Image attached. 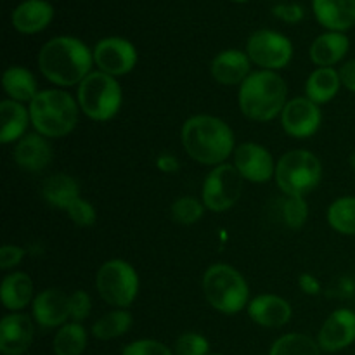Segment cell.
<instances>
[{
  "label": "cell",
  "instance_id": "cb8c5ba5",
  "mask_svg": "<svg viewBox=\"0 0 355 355\" xmlns=\"http://www.w3.org/2000/svg\"><path fill=\"white\" fill-rule=\"evenodd\" d=\"M0 118H2V130H0L2 144H10V142L23 139L28 123H31L30 110L12 99H6L0 103Z\"/></svg>",
  "mask_w": 355,
  "mask_h": 355
},
{
  "label": "cell",
  "instance_id": "ee69618b",
  "mask_svg": "<svg viewBox=\"0 0 355 355\" xmlns=\"http://www.w3.org/2000/svg\"><path fill=\"white\" fill-rule=\"evenodd\" d=\"M232 2H248V0H232Z\"/></svg>",
  "mask_w": 355,
  "mask_h": 355
},
{
  "label": "cell",
  "instance_id": "603a6c76",
  "mask_svg": "<svg viewBox=\"0 0 355 355\" xmlns=\"http://www.w3.org/2000/svg\"><path fill=\"white\" fill-rule=\"evenodd\" d=\"M349 38L338 31L319 35L311 45V59L319 68H331L333 64L342 61L349 52Z\"/></svg>",
  "mask_w": 355,
  "mask_h": 355
},
{
  "label": "cell",
  "instance_id": "ba28073f",
  "mask_svg": "<svg viewBox=\"0 0 355 355\" xmlns=\"http://www.w3.org/2000/svg\"><path fill=\"white\" fill-rule=\"evenodd\" d=\"M96 286L106 304L118 309H127L137 298L139 276L134 267L125 260H107L97 270Z\"/></svg>",
  "mask_w": 355,
  "mask_h": 355
},
{
  "label": "cell",
  "instance_id": "7c38bea8",
  "mask_svg": "<svg viewBox=\"0 0 355 355\" xmlns=\"http://www.w3.org/2000/svg\"><path fill=\"white\" fill-rule=\"evenodd\" d=\"M321 110L309 97H295L288 101L281 113V123L284 132L291 137H312L321 127Z\"/></svg>",
  "mask_w": 355,
  "mask_h": 355
},
{
  "label": "cell",
  "instance_id": "7402d4cb",
  "mask_svg": "<svg viewBox=\"0 0 355 355\" xmlns=\"http://www.w3.org/2000/svg\"><path fill=\"white\" fill-rule=\"evenodd\" d=\"M42 198L58 210H68L80 198V186L68 173H54L42 184Z\"/></svg>",
  "mask_w": 355,
  "mask_h": 355
},
{
  "label": "cell",
  "instance_id": "f6af8a7d",
  "mask_svg": "<svg viewBox=\"0 0 355 355\" xmlns=\"http://www.w3.org/2000/svg\"><path fill=\"white\" fill-rule=\"evenodd\" d=\"M208 355H218V354H208Z\"/></svg>",
  "mask_w": 355,
  "mask_h": 355
},
{
  "label": "cell",
  "instance_id": "3957f363",
  "mask_svg": "<svg viewBox=\"0 0 355 355\" xmlns=\"http://www.w3.org/2000/svg\"><path fill=\"white\" fill-rule=\"evenodd\" d=\"M286 96V82L276 71L260 69L250 73L239 87V107L248 120L266 123L283 113Z\"/></svg>",
  "mask_w": 355,
  "mask_h": 355
},
{
  "label": "cell",
  "instance_id": "ffe728a7",
  "mask_svg": "<svg viewBox=\"0 0 355 355\" xmlns=\"http://www.w3.org/2000/svg\"><path fill=\"white\" fill-rule=\"evenodd\" d=\"M315 19L329 31L349 30L355 24V0H312Z\"/></svg>",
  "mask_w": 355,
  "mask_h": 355
},
{
  "label": "cell",
  "instance_id": "484cf974",
  "mask_svg": "<svg viewBox=\"0 0 355 355\" xmlns=\"http://www.w3.org/2000/svg\"><path fill=\"white\" fill-rule=\"evenodd\" d=\"M342 80L340 73L333 68H318L311 73L305 83V97L319 104H326L338 94Z\"/></svg>",
  "mask_w": 355,
  "mask_h": 355
},
{
  "label": "cell",
  "instance_id": "8d00e7d4",
  "mask_svg": "<svg viewBox=\"0 0 355 355\" xmlns=\"http://www.w3.org/2000/svg\"><path fill=\"white\" fill-rule=\"evenodd\" d=\"M92 311V302L87 291H75L73 295H69V312H71L73 322H82L85 321L90 315Z\"/></svg>",
  "mask_w": 355,
  "mask_h": 355
},
{
  "label": "cell",
  "instance_id": "74e56055",
  "mask_svg": "<svg viewBox=\"0 0 355 355\" xmlns=\"http://www.w3.org/2000/svg\"><path fill=\"white\" fill-rule=\"evenodd\" d=\"M24 250L16 245H3L0 250V269L9 270L23 260Z\"/></svg>",
  "mask_w": 355,
  "mask_h": 355
},
{
  "label": "cell",
  "instance_id": "4fadbf2b",
  "mask_svg": "<svg viewBox=\"0 0 355 355\" xmlns=\"http://www.w3.org/2000/svg\"><path fill=\"white\" fill-rule=\"evenodd\" d=\"M234 166L243 179L255 184L269 182L276 175L272 155L255 142H245L234 149Z\"/></svg>",
  "mask_w": 355,
  "mask_h": 355
},
{
  "label": "cell",
  "instance_id": "f1b7e54d",
  "mask_svg": "<svg viewBox=\"0 0 355 355\" xmlns=\"http://www.w3.org/2000/svg\"><path fill=\"white\" fill-rule=\"evenodd\" d=\"M55 355H82L87 347V331L80 322L64 324L54 338Z\"/></svg>",
  "mask_w": 355,
  "mask_h": 355
},
{
  "label": "cell",
  "instance_id": "5bb4252c",
  "mask_svg": "<svg viewBox=\"0 0 355 355\" xmlns=\"http://www.w3.org/2000/svg\"><path fill=\"white\" fill-rule=\"evenodd\" d=\"M355 342V312L338 309L333 312L319 331L318 343L326 352H338Z\"/></svg>",
  "mask_w": 355,
  "mask_h": 355
},
{
  "label": "cell",
  "instance_id": "f35d334b",
  "mask_svg": "<svg viewBox=\"0 0 355 355\" xmlns=\"http://www.w3.org/2000/svg\"><path fill=\"white\" fill-rule=\"evenodd\" d=\"M274 14L286 23H298L304 17V9L298 3H281L274 7Z\"/></svg>",
  "mask_w": 355,
  "mask_h": 355
},
{
  "label": "cell",
  "instance_id": "4dcf8cb0",
  "mask_svg": "<svg viewBox=\"0 0 355 355\" xmlns=\"http://www.w3.org/2000/svg\"><path fill=\"white\" fill-rule=\"evenodd\" d=\"M328 224L340 234H355V198H340L328 208Z\"/></svg>",
  "mask_w": 355,
  "mask_h": 355
},
{
  "label": "cell",
  "instance_id": "60d3db41",
  "mask_svg": "<svg viewBox=\"0 0 355 355\" xmlns=\"http://www.w3.org/2000/svg\"><path fill=\"white\" fill-rule=\"evenodd\" d=\"M298 284H300V290L307 295H318L321 291V284L312 274H302Z\"/></svg>",
  "mask_w": 355,
  "mask_h": 355
},
{
  "label": "cell",
  "instance_id": "f546056e",
  "mask_svg": "<svg viewBox=\"0 0 355 355\" xmlns=\"http://www.w3.org/2000/svg\"><path fill=\"white\" fill-rule=\"evenodd\" d=\"M269 355H321V347L311 336L290 333L274 342Z\"/></svg>",
  "mask_w": 355,
  "mask_h": 355
},
{
  "label": "cell",
  "instance_id": "44dd1931",
  "mask_svg": "<svg viewBox=\"0 0 355 355\" xmlns=\"http://www.w3.org/2000/svg\"><path fill=\"white\" fill-rule=\"evenodd\" d=\"M250 58L246 52L229 49L211 62V76L220 85H241L250 76Z\"/></svg>",
  "mask_w": 355,
  "mask_h": 355
},
{
  "label": "cell",
  "instance_id": "83f0119b",
  "mask_svg": "<svg viewBox=\"0 0 355 355\" xmlns=\"http://www.w3.org/2000/svg\"><path fill=\"white\" fill-rule=\"evenodd\" d=\"M132 326V314L127 309H118L104 314L92 326V335L97 340H113L125 335Z\"/></svg>",
  "mask_w": 355,
  "mask_h": 355
},
{
  "label": "cell",
  "instance_id": "4316f807",
  "mask_svg": "<svg viewBox=\"0 0 355 355\" xmlns=\"http://www.w3.org/2000/svg\"><path fill=\"white\" fill-rule=\"evenodd\" d=\"M2 85L7 96L17 103H31L38 94L35 76L21 66H12L3 73Z\"/></svg>",
  "mask_w": 355,
  "mask_h": 355
},
{
  "label": "cell",
  "instance_id": "7a4b0ae2",
  "mask_svg": "<svg viewBox=\"0 0 355 355\" xmlns=\"http://www.w3.org/2000/svg\"><path fill=\"white\" fill-rule=\"evenodd\" d=\"M182 144L194 162L218 166L234 151V134L220 118L196 114L184 123Z\"/></svg>",
  "mask_w": 355,
  "mask_h": 355
},
{
  "label": "cell",
  "instance_id": "277c9868",
  "mask_svg": "<svg viewBox=\"0 0 355 355\" xmlns=\"http://www.w3.org/2000/svg\"><path fill=\"white\" fill-rule=\"evenodd\" d=\"M78 101L64 90H42L30 103V118L35 130L44 137H64L78 123Z\"/></svg>",
  "mask_w": 355,
  "mask_h": 355
},
{
  "label": "cell",
  "instance_id": "d6a6232c",
  "mask_svg": "<svg viewBox=\"0 0 355 355\" xmlns=\"http://www.w3.org/2000/svg\"><path fill=\"white\" fill-rule=\"evenodd\" d=\"M309 207L302 196H286L283 203V220L290 229H300L307 222Z\"/></svg>",
  "mask_w": 355,
  "mask_h": 355
},
{
  "label": "cell",
  "instance_id": "52a82bcc",
  "mask_svg": "<svg viewBox=\"0 0 355 355\" xmlns=\"http://www.w3.org/2000/svg\"><path fill=\"white\" fill-rule=\"evenodd\" d=\"M321 177L322 166L318 156L305 149H297L281 156L274 179L286 196L304 198L319 186Z\"/></svg>",
  "mask_w": 355,
  "mask_h": 355
},
{
  "label": "cell",
  "instance_id": "d6986e66",
  "mask_svg": "<svg viewBox=\"0 0 355 355\" xmlns=\"http://www.w3.org/2000/svg\"><path fill=\"white\" fill-rule=\"evenodd\" d=\"M54 17V7L47 0H24L12 10V26L19 33L35 35L45 30Z\"/></svg>",
  "mask_w": 355,
  "mask_h": 355
},
{
  "label": "cell",
  "instance_id": "8fae6325",
  "mask_svg": "<svg viewBox=\"0 0 355 355\" xmlns=\"http://www.w3.org/2000/svg\"><path fill=\"white\" fill-rule=\"evenodd\" d=\"M94 62L99 71L111 76L130 73L137 64V51L134 44L120 37H107L97 42L94 49Z\"/></svg>",
  "mask_w": 355,
  "mask_h": 355
},
{
  "label": "cell",
  "instance_id": "8992f818",
  "mask_svg": "<svg viewBox=\"0 0 355 355\" xmlns=\"http://www.w3.org/2000/svg\"><path fill=\"white\" fill-rule=\"evenodd\" d=\"M78 106L90 120L107 121L118 114L123 101L116 78L103 71H92L78 85Z\"/></svg>",
  "mask_w": 355,
  "mask_h": 355
},
{
  "label": "cell",
  "instance_id": "1f68e13d",
  "mask_svg": "<svg viewBox=\"0 0 355 355\" xmlns=\"http://www.w3.org/2000/svg\"><path fill=\"white\" fill-rule=\"evenodd\" d=\"M205 208L207 207L201 201H198L196 198H179L172 205V218L177 224L193 225L201 220V217L205 214Z\"/></svg>",
  "mask_w": 355,
  "mask_h": 355
},
{
  "label": "cell",
  "instance_id": "b9f144b4",
  "mask_svg": "<svg viewBox=\"0 0 355 355\" xmlns=\"http://www.w3.org/2000/svg\"><path fill=\"white\" fill-rule=\"evenodd\" d=\"M156 165H158V168L162 170V172L166 173H172L179 170V162H177L175 156L170 155V153H162V155L158 156V159H156Z\"/></svg>",
  "mask_w": 355,
  "mask_h": 355
},
{
  "label": "cell",
  "instance_id": "e0dca14e",
  "mask_svg": "<svg viewBox=\"0 0 355 355\" xmlns=\"http://www.w3.org/2000/svg\"><path fill=\"white\" fill-rule=\"evenodd\" d=\"M291 305L277 295H260L248 304V315L263 328H281L291 319Z\"/></svg>",
  "mask_w": 355,
  "mask_h": 355
},
{
  "label": "cell",
  "instance_id": "836d02e7",
  "mask_svg": "<svg viewBox=\"0 0 355 355\" xmlns=\"http://www.w3.org/2000/svg\"><path fill=\"white\" fill-rule=\"evenodd\" d=\"M210 343L203 335L184 333L175 342V355H208Z\"/></svg>",
  "mask_w": 355,
  "mask_h": 355
},
{
  "label": "cell",
  "instance_id": "7bdbcfd3",
  "mask_svg": "<svg viewBox=\"0 0 355 355\" xmlns=\"http://www.w3.org/2000/svg\"><path fill=\"white\" fill-rule=\"evenodd\" d=\"M350 166H352V168L355 170V151L352 153V155H350Z\"/></svg>",
  "mask_w": 355,
  "mask_h": 355
},
{
  "label": "cell",
  "instance_id": "ab89813d",
  "mask_svg": "<svg viewBox=\"0 0 355 355\" xmlns=\"http://www.w3.org/2000/svg\"><path fill=\"white\" fill-rule=\"evenodd\" d=\"M338 73H340V80H342V85L347 87L350 92H355V59L345 62Z\"/></svg>",
  "mask_w": 355,
  "mask_h": 355
},
{
  "label": "cell",
  "instance_id": "9a60e30c",
  "mask_svg": "<svg viewBox=\"0 0 355 355\" xmlns=\"http://www.w3.org/2000/svg\"><path fill=\"white\" fill-rule=\"evenodd\" d=\"M33 318L37 324L45 329L64 326V322L71 318L69 297L58 288L42 291L33 300Z\"/></svg>",
  "mask_w": 355,
  "mask_h": 355
},
{
  "label": "cell",
  "instance_id": "e575fe53",
  "mask_svg": "<svg viewBox=\"0 0 355 355\" xmlns=\"http://www.w3.org/2000/svg\"><path fill=\"white\" fill-rule=\"evenodd\" d=\"M66 214L69 215L73 224H76L78 227H90V225L96 224V208L92 207L90 201L82 200V198H78V200L66 210Z\"/></svg>",
  "mask_w": 355,
  "mask_h": 355
},
{
  "label": "cell",
  "instance_id": "30bf717a",
  "mask_svg": "<svg viewBox=\"0 0 355 355\" xmlns=\"http://www.w3.org/2000/svg\"><path fill=\"white\" fill-rule=\"evenodd\" d=\"M246 54L250 61L269 71L283 69L293 58V45L290 38L272 30L255 31L248 38Z\"/></svg>",
  "mask_w": 355,
  "mask_h": 355
},
{
  "label": "cell",
  "instance_id": "5b68a950",
  "mask_svg": "<svg viewBox=\"0 0 355 355\" xmlns=\"http://www.w3.org/2000/svg\"><path fill=\"white\" fill-rule=\"evenodd\" d=\"M205 298L222 314H238L248 307L250 288L245 277L227 263L208 267L203 276Z\"/></svg>",
  "mask_w": 355,
  "mask_h": 355
},
{
  "label": "cell",
  "instance_id": "d590c367",
  "mask_svg": "<svg viewBox=\"0 0 355 355\" xmlns=\"http://www.w3.org/2000/svg\"><path fill=\"white\" fill-rule=\"evenodd\" d=\"M121 355H173L172 350L156 340H139L123 349Z\"/></svg>",
  "mask_w": 355,
  "mask_h": 355
},
{
  "label": "cell",
  "instance_id": "ac0fdd59",
  "mask_svg": "<svg viewBox=\"0 0 355 355\" xmlns=\"http://www.w3.org/2000/svg\"><path fill=\"white\" fill-rule=\"evenodd\" d=\"M14 162L26 172H42L52 162V149L44 135L28 134L17 141L14 149Z\"/></svg>",
  "mask_w": 355,
  "mask_h": 355
},
{
  "label": "cell",
  "instance_id": "6da1fadb",
  "mask_svg": "<svg viewBox=\"0 0 355 355\" xmlns=\"http://www.w3.org/2000/svg\"><path fill=\"white\" fill-rule=\"evenodd\" d=\"M94 52L75 37H55L42 47L38 68L51 83L71 87L82 83L90 75Z\"/></svg>",
  "mask_w": 355,
  "mask_h": 355
},
{
  "label": "cell",
  "instance_id": "d4e9b609",
  "mask_svg": "<svg viewBox=\"0 0 355 355\" xmlns=\"http://www.w3.org/2000/svg\"><path fill=\"white\" fill-rule=\"evenodd\" d=\"M2 304L9 311H23L31 304L33 298V281L24 272H12L3 277L2 288Z\"/></svg>",
  "mask_w": 355,
  "mask_h": 355
},
{
  "label": "cell",
  "instance_id": "9c48e42d",
  "mask_svg": "<svg viewBox=\"0 0 355 355\" xmlns=\"http://www.w3.org/2000/svg\"><path fill=\"white\" fill-rule=\"evenodd\" d=\"M243 180L234 165L215 166L203 182V205L215 214L231 210L241 198Z\"/></svg>",
  "mask_w": 355,
  "mask_h": 355
},
{
  "label": "cell",
  "instance_id": "2e32d148",
  "mask_svg": "<svg viewBox=\"0 0 355 355\" xmlns=\"http://www.w3.org/2000/svg\"><path fill=\"white\" fill-rule=\"evenodd\" d=\"M35 326L26 314H9L0 322V352L23 355L33 342Z\"/></svg>",
  "mask_w": 355,
  "mask_h": 355
}]
</instances>
